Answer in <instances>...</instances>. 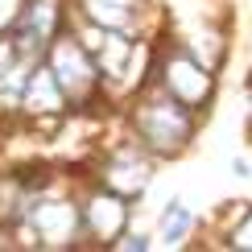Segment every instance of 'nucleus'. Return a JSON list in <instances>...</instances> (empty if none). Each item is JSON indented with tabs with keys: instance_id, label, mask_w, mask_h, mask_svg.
<instances>
[{
	"instance_id": "nucleus-1",
	"label": "nucleus",
	"mask_w": 252,
	"mask_h": 252,
	"mask_svg": "<svg viewBox=\"0 0 252 252\" xmlns=\"http://www.w3.org/2000/svg\"><path fill=\"white\" fill-rule=\"evenodd\" d=\"M136 132H141V141L149 145L157 153H178L186 149V141H190L194 132V116L186 103H178L174 95L165 99H149L136 108Z\"/></svg>"
},
{
	"instance_id": "nucleus-2",
	"label": "nucleus",
	"mask_w": 252,
	"mask_h": 252,
	"mask_svg": "<svg viewBox=\"0 0 252 252\" xmlns=\"http://www.w3.org/2000/svg\"><path fill=\"white\" fill-rule=\"evenodd\" d=\"M165 95H174L186 108L207 103L211 99V75H207V66L190 54H174L170 66H165Z\"/></svg>"
},
{
	"instance_id": "nucleus-3",
	"label": "nucleus",
	"mask_w": 252,
	"mask_h": 252,
	"mask_svg": "<svg viewBox=\"0 0 252 252\" xmlns=\"http://www.w3.org/2000/svg\"><path fill=\"white\" fill-rule=\"evenodd\" d=\"M29 219H33V227H37V240H46V244H66V240L75 236V227H79L70 203H41V207L29 211Z\"/></svg>"
},
{
	"instance_id": "nucleus-4",
	"label": "nucleus",
	"mask_w": 252,
	"mask_h": 252,
	"mask_svg": "<svg viewBox=\"0 0 252 252\" xmlns=\"http://www.w3.org/2000/svg\"><path fill=\"white\" fill-rule=\"evenodd\" d=\"M124 215H128V207H124V198H116V194H95V198H91V207H87V223H91V232L103 236V240L120 232Z\"/></svg>"
},
{
	"instance_id": "nucleus-5",
	"label": "nucleus",
	"mask_w": 252,
	"mask_h": 252,
	"mask_svg": "<svg viewBox=\"0 0 252 252\" xmlns=\"http://www.w3.org/2000/svg\"><path fill=\"white\" fill-rule=\"evenodd\" d=\"M83 8L103 29H128L132 17H136V0H83Z\"/></svg>"
},
{
	"instance_id": "nucleus-6",
	"label": "nucleus",
	"mask_w": 252,
	"mask_h": 252,
	"mask_svg": "<svg viewBox=\"0 0 252 252\" xmlns=\"http://www.w3.org/2000/svg\"><path fill=\"white\" fill-rule=\"evenodd\" d=\"M186 232H190V211L182 203H170V211L161 215V240L165 244H182Z\"/></svg>"
},
{
	"instance_id": "nucleus-7",
	"label": "nucleus",
	"mask_w": 252,
	"mask_h": 252,
	"mask_svg": "<svg viewBox=\"0 0 252 252\" xmlns=\"http://www.w3.org/2000/svg\"><path fill=\"white\" fill-rule=\"evenodd\" d=\"M232 248H252V211L232 227Z\"/></svg>"
}]
</instances>
